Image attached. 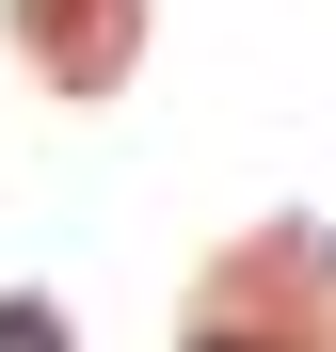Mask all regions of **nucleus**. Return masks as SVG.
I'll return each mask as SVG.
<instances>
[{"mask_svg": "<svg viewBox=\"0 0 336 352\" xmlns=\"http://www.w3.org/2000/svg\"><path fill=\"white\" fill-rule=\"evenodd\" d=\"M0 352H65V320L48 305H0Z\"/></svg>", "mask_w": 336, "mask_h": 352, "instance_id": "nucleus-1", "label": "nucleus"}, {"mask_svg": "<svg viewBox=\"0 0 336 352\" xmlns=\"http://www.w3.org/2000/svg\"><path fill=\"white\" fill-rule=\"evenodd\" d=\"M208 352H256V336H208Z\"/></svg>", "mask_w": 336, "mask_h": 352, "instance_id": "nucleus-2", "label": "nucleus"}]
</instances>
